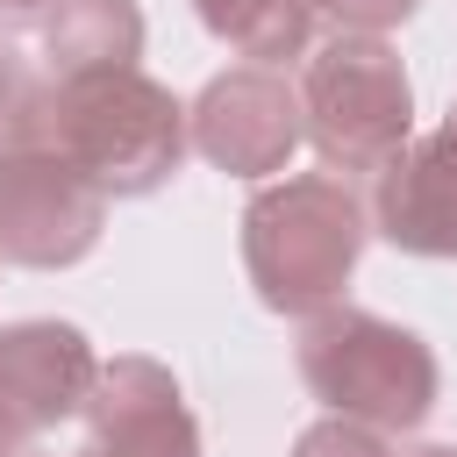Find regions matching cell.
<instances>
[{
    "mask_svg": "<svg viewBox=\"0 0 457 457\" xmlns=\"http://www.w3.org/2000/svg\"><path fill=\"white\" fill-rule=\"evenodd\" d=\"M36 136L71 164L86 171L107 200H136V193H157L179 157H186V107L143 79L136 64H114V71H86V79H50L43 86V114H36Z\"/></svg>",
    "mask_w": 457,
    "mask_h": 457,
    "instance_id": "cell-1",
    "label": "cell"
},
{
    "mask_svg": "<svg viewBox=\"0 0 457 457\" xmlns=\"http://www.w3.org/2000/svg\"><path fill=\"white\" fill-rule=\"evenodd\" d=\"M364 250V200L336 171H300L278 179L250 200L243 214V264L264 307L278 314H314L328 307Z\"/></svg>",
    "mask_w": 457,
    "mask_h": 457,
    "instance_id": "cell-2",
    "label": "cell"
},
{
    "mask_svg": "<svg viewBox=\"0 0 457 457\" xmlns=\"http://www.w3.org/2000/svg\"><path fill=\"white\" fill-rule=\"evenodd\" d=\"M300 378L321 407L364 428H414L436 407V357L414 328L371 314V307H314L300 328Z\"/></svg>",
    "mask_w": 457,
    "mask_h": 457,
    "instance_id": "cell-3",
    "label": "cell"
},
{
    "mask_svg": "<svg viewBox=\"0 0 457 457\" xmlns=\"http://www.w3.org/2000/svg\"><path fill=\"white\" fill-rule=\"evenodd\" d=\"M293 93H300V129L343 171H378L414 136V86L386 36L336 29L328 43L307 50Z\"/></svg>",
    "mask_w": 457,
    "mask_h": 457,
    "instance_id": "cell-4",
    "label": "cell"
},
{
    "mask_svg": "<svg viewBox=\"0 0 457 457\" xmlns=\"http://www.w3.org/2000/svg\"><path fill=\"white\" fill-rule=\"evenodd\" d=\"M107 221V193L71 171L43 136L0 143V264H79L100 243Z\"/></svg>",
    "mask_w": 457,
    "mask_h": 457,
    "instance_id": "cell-5",
    "label": "cell"
},
{
    "mask_svg": "<svg viewBox=\"0 0 457 457\" xmlns=\"http://www.w3.org/2000/svg\"><path fill=\"white\" fill-rule=\"evenodd\" d=\"M300 136H307L300 129V93L271 64H236V71L207 79V93L193 100V143H200V157L221 164V171H236V179L278 171Z\"/></svg>",
    "mask_w": 457,
    "mask_h": 457,
    "instance_id": "cell-6",
    "label": "cell"
},
{
    "mask_svg": "<svg viewBox=\"0 0 457 457\" xmlns=\"http://www.w3.org/2000/svg\"><path fill=\"white\" fill-rule=\"evenodd\" d=\"M371 221L393 250L414 257H457V107L436 136H407L400 157L371 171Z\"/></svg>",
    "mask_w": 457,
    "mask_h": 457,
    "instance_id": "cell-7",
    "label": "cell"
},
{
    "mask_svg": "<svg viewBox=\"0 0 457 457\" xmlns=\"http://www.w3.org/2000/svg\"><path fill=\"white\" fill-rule=\"evenodd\" d=\"M93 443L79 457H200V428L179 400V378L150 357H114L86 393Z\"/></svg>",
    "mask_w": 457,
    "mask_h": 457,
    "instance_id": "cell-8",
    "label": "cell"
},
{
    "mask_svg": "<svg viewBox=\"0 0 457 457\" xmlns=\"http://www.w3.org/2000/svg\"><path fill=\"white\" fill-rule=\"evenodd\" d=\"M36 21H43V79L114 71V64H136V50H143L136 0H57Z\"/></svg>",
    "mask_w": 457,
    "mask_h": 457,
    "instance_id": "cell-9",
    "label": "cell"
},
{
    "mask_svg": "<svg viewBox=\"0 0 457 457\" xmlns=\"http://www.w3.org/2000/svg\"><path fill=\"white\" fill-rule=\"evenodd\" d=\"M193 14L207 21V36H221L243 64H293L314 36L307 0H193Z\"/></svg>",
    "mask_w": 457,
    "mask_h": 457,
    "instance_id": "cell-10",
    "label": "cell"
},
{
    "mask_svg": "<svg viewBox=\"0 0 457 457\" xmlns=\"http://www.w3.org/2000/svg\"><path fill=\"white\" fill-rule=\"evenodd\" d=\"M43 71L21 57V50H7L0 43V143H21V136H36V114H43Z\"/></svg>",
    "mask_w": 457,
    "mask_h": 457,
    "instance_id": "cell-11",
    "label": "cell"
},
{
    "mask_svg": "<svg viewBox=\"0 0 457 457\" xmlns=\"http://www.w3.org/2000/svg\"><path fill=\"white\" fill-rule=\"evenodd\" d=\"M293 457H400V443H386V428H364V421H321L293 443Z\"/></svg>",
    "mask_w": 457,
    "mask_h": 457,
    "instance_id": "cell-12",
    "label": "cell"
},
{
    "mask_svg": "<svg viewBox=\"0 0 457 457\" xmlns=\"http://www.w3.org/2000/svg\"><path fill=\"white\" fill-rule=\"evenodd\" d=\"M307 14H328L336 29H364V36H378V29L407 21L414 0H307Z\"/></svg>",
    "mask_w": 457,
    "mask_h": 457,
    "instance_id": "cell-13",
    "label": "cell"
},
{
    "mask_svg": "<svg viewBox=\"0 0 457 457\" xmlns=\"http://www.w3.org/2000/svg\"><path fill=\"white\" fill-rule=\"evenodd\" d=\"M29 14H43V0H0V21H29Z\"/></svg>",
    "mask_w": 457,
    "mask_h": 457,
    "instance_id": "cell-14",
    "label": "cell"
},
{
    "mask_svg": "<svg viewBox=\"0 0 457 457\" xmlns=\"http://www.w3.org/2000/svg\"><path fill=\"white\" fill-rule=\"evenodd\" d=\"M400 457H457V443H414V450H400Z\"/></svg>",
    "mask_w": 457,
    "mask_h": 457,
    "instance_id": "cell-15",
    "label": "cell"
}]
</instances>
